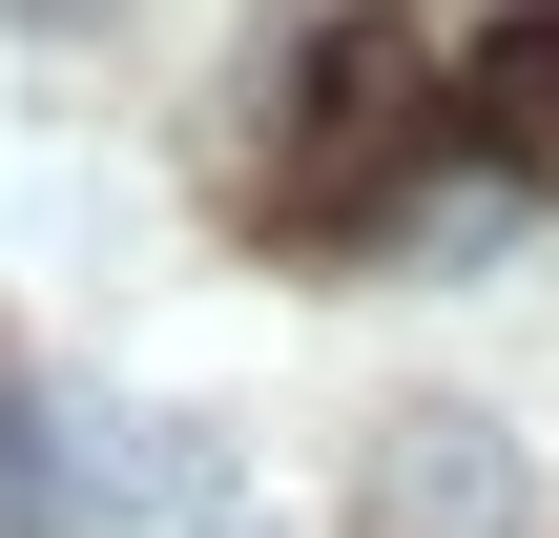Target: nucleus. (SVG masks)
Masks as SVG:
<instances>
[{
  "instance_id": "3",
  "label": "nucleus",
  "mask_w": 559,
  "mask_h": 538,
  "mask_svg": "<svg viewBox=\"0 0 559 538\" xmlns=\"http://www.w3.org/2000/svg\"><path fill=\"white\" fill-rule=\"evenodd\" d=\"M456 124H477V166H498V187H559V0H519V21L477 41Z\"/></svg>"
},
{
  "instance_id": "5",
  "label": "nucleus",
  "mask_w": 559,
  "mask_h": 538,
  "mask_svg": "<svg viewBox=\"0 0 559 538\" xmlns=\"http://www.w3.org/2000/svg\"><path fill=\"white\" fill-rule=\"evenodd\" d=\"M21 21H83V0H21Z\"/></svg>"
},
{
  "instance_id": "4",
  "label": "nucleus",
  "mask_w": 559,
  "mask_h": 538,
  "mask_svg": "<svg viewBox=\"0 0 559 538\" xmlns=\"http://www.w3.org/2000/svg\"><path fill=\"white\" fill-rule=\"evenodd\" d=\"M187 538H270V518H187Z\"/></svg>"
},
{
  "instance_id": "1",
  "label": "nucleus",
  "mask_w": 559,
  "mask_h": 538,
  "mask_svg": "<svg viewBox=\"0 0 559 538\" xmlns=\"http://www.w3.org/2000/svg\"><path fill=\"white\" fill-rule=\"evenodd\" d=\"M415 166H436V62H415V21H332L311 83H290V145H270V228H373Z\"/></svg>"
},
{
  "instance_id": "2",
  "label": "nucleus",
  "mask_w": 559,
  "mask_h": 538,
  "mask_svg": "<svg viewBox=\"0 0 559 538\" xmlns=\"http://www.w3.org/2000/svg\"><path fill=\"white\" fill-rule=\"evenodd\" d=\"M519 435L498 415H394V456H373V538H519Z\"/></svg>"
}]
</instances>
